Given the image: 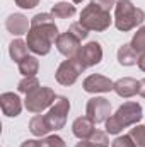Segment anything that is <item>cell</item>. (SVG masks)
Here are the masks:
<instances>
[{"mask_svg":"<svg viewBox=\"0 0 145 147\" xmlns=\"http://www.w3.org/2000/svg\"><path fill=\"white\" fill-rule=\"evenodd\" d=\"M113 21L114 19L111 17V14H109L108 10L99 9L94 3H89L87 7H84L82 12H80V19H79V22L84 28H87L89 31H96V33L106 31L111 26Z\"/></svg>","mask_w":145,"mask_h":147,"instance_id":"obj_4","label":"cell"},{"mask_svg":"<svg viewBox=\"0 0 145 147\" xmlns=\"http://www.w3.org/2000/svg\"><path fill=\"white\" fill-rule=\"evenodd\" d=\"M41 84H39V79H38L36 75H31V77H24L19 84H17V91L21 92V94H29V92H33L34 89H38Z\"/></svg>","mask_w":145,"mask_h":147,"instance_id":"obj_21","label":"cell"},{"mask_svg":"<svg viewBox=\"0 0 145 147\" xmlns=\"http://www.w3.org/2000/svg\"><path fill=\"white\" fill-rule=\"evenodd\" d=\"M89 140H91V142H94V144H97V146H101V147H108V146H109L108 132H101V130H96Z\"/></svg>","mask_w":145,"mask_h":147,"instance_id":"obj_27","label":"cell"},{"mask_svg":"<svg viewBox=\"0 0 145 147\" xmlns=\"http://www.w3.org/2000/svg\"><path fill=\"white\" fill-rule=\"evenodd\" d=\"M85 116H89L96 125L104 123L111 116V103L106 98H101V96L91 98L87 101V106H85Z\"/></svg>","mask_w":145,"mask_h":147,"instance_id":"obj_8","label":"cell"},{"mask_svg":"<svg viewBox=\"0 0 145 147\" xmlns=\"http://www.w3.org/2000/svg\"><path fill=\"white\" fill-rule=\"evenodd\" d=\"M82 87L89 94H103V92L114 91V82L108 77L101 75V74H92V75L84 79Z\"/></svg>","mask_w":145,"mask_h":147,"instance_id":"obj_9","label":"cell"},{"mask_svg":"<svg viewBox=\"0 0 145 147\" xmlns=\"http://www.w3.org/2000/svg\"><path fill=\"white\" fill-rule=\"evenodd\" d=\"M0 108L5 116L15 118L22 111V101H21L19 94H15V92H2L0 94Z\"/></svg>","mask_w":145,"mask_h":147,"instance_id":"obj_12","label":"cell"},{"mask_svg":"<svg viewBox=\"0 0 145 147\" xmlns=\"http://www.w3.org/2000/svg\"><path fill=\"white\" fill-rule=\"evenodd\" d=\"M137 65H138V69H140L142 72H145V53H144V55H140V58H138V63H137Z\"/></svg>","mask_w":145,"mask_h":147,"instance_id":"obj_34","label":"cell"},{"mask_svg":"<svg viewBox=\"0 0 145 147\" xmlns=\"http://www.w3.org/2000/svg\"><path fill=\"white\" fill-rule=\"evenodd\" d=\"M68 33H70V34H73V36L80 41V43H82L84 39H87V36H89V29H87V28H84L79 21H77V22H73V24H70Z\"/></svg>","mask_w":145,"mask_h":147,"instance_id":"obj_24","label":"cell"},{"mask_svg":"<svg viewBox=\"0 0 145 147\" xmlns=\"http://www.w3.org/2000/svg\"><path fill=\"white\" fill-rule=\"evenodd\" d=\"M5 28L10 34L14 36H22L28 34L31 29V21L24 14H10L5 21Z\"/></svg>","mask_w":145,"mask_h":147,"instance_id":"obj_13","label":"cell"},{"mask_svg":"<svg viewBox=\"0 0 145 147\" xmlns=\"http://www.w3.org/2000/svg\"><path fill=\"white\" fill-rule=\"evenodd\" d=\"M133 140L135 147H145V125H133V128H130L128 134Z\"/></svg>","mask_w":145,"mask_h":147,"instance_id":"obj_23","label":"cell"},{"mask_svg":"<svg viewBox=\"0 0 145 147\" xmlns=\"http://www.w3.org/2000/svg\"><path fill=\"white\" fill-rule=\"evenodd\" d=\"M91 3H94V5H97L99 9H104V10H111V9H114V5H116V0H91Z\"/></svg>","mask_w":145,"mask_h":147,"instance_id":"obj_29","label":"cell"},{"mask_svg":"<svg viewBox=\"0 0 145 147\" xmlns=\"http://www.w3.org/2000/svg\"><path fill=\"white\" fill-rule=\"evenodd\" d=\"M75 5L70 3V2H58L53 5L51 9V14L56 17V19H70L75 16Z\"/></svg>","mask_w":145,"mask_h":147,"instance_id":"obj_20","label":"cell"},{"mask_svg":"<svg viewBox=\"0 0 145 147\" xmlns=\"http://www.w3.org/2000/svg\"><path fill=\"white\" fill-rule=\"evenodd\" d=\"M29 132L34 135V137H46L51 128H50V123L46 120V115H34L31 120H29Z\"/></svg>","mask_w":145,"mask_h":147,"instance_id":"obj_17","label":"cell"},{"mask_svg":"<svg viewBox=\"0 0 145 147\" xmlns=\"http://www.w3.org/2000/svg\"><path fill=\"white\" fill-rule=\"evenodd\" d=\"M114 92L125 99L133 98L135 94H138V80L133 77H121L114 80Z\"/></svg>","mask_w":145,"mask_h":147,"instance_id":"obj_15","label":"cell"},{"mask_svg":"<svg viewBox=\"0 0 145 147\" xmlns=\"http://www.w3.org/2000/svg\"><path fill=\"white\" fill-rule=\"evenodd\" d=\"M56 99V94L51 87H46V86H39L38 89H34L33 92L26 94V99H24V106L29 113H34L39 115L44 110H50L51 105L55 103Z\"/></svg>","mask_w":145,"mask_h":147,"instance_id":"obj_5","label":"cell"},{"mask_svg":"<svg viewBox=\"0 0 145 147\" xmlns=\"http://www.w3.org/2000/svg\"><path fill=\"white\" fill-rule=\"evenodd\" d=\"M130 45H132V48H133L138 55H144L145 53V26H142V28L137 29V33L133 34Z\"/></svg>","mask_w":145,"mask_h":147,"instance_id":"obj_22","label":"cell"},{"mask_svg":"<svg viewBox=\"0 0 145 147\" xmlns=\"http://www.w3.org/2000/svg\"><path fill=\"white\" fill-rule=\"evenodd\" d=\"M96 123L89 118V116H79L75 118L72 123V132L79 140H89L92 137V134L96 132Z\"/></svg>","mask_w":145,"mask_h":147,"instance_id":"obj_14","label":"cell"},{"mask_svg":"<svg viewBox=\"0 0 145 147\" xmlns=\"http://www.w3.org/2000/svg\"><path fill=\"white\" fill-rule=\"evenodd\" d=\"M41 147H67V144L60 135H48L41 139Z\"/></svg>","mask_w":145,"mask_h":147,"instance_id":"obj_25","label":"cell"},{"mask_svg":"<svg viewBox=\"0 0 145 147\" xmlns=\"http://www.w3.org/2000/svg\"><path fill=\"white\" fill-rule=\"evenodd\" d=\"M21 147H41V140H38V139H28V140H24Z\"/></svg>","mask_w":145,"mask_h":147,"instance_id":"obj_31","label":"cell"},{"mask_svg":"<svg viewBox=\"0 0 145 147\" xmlns=\"http://www.w3.org/2000/svg\"><path fill=\"white\" fill-rule=\"evenodd\" d=\"M55 46H56V50L63 57L72 58V57H75L79 53V50H80V41L67 31V33H60L58 34L56 41H55Z\"/></svg>","mask_w":145,"mask_h":147,"instance_id":"obj_11","label":"cell"},{"mask_svg":"<svg viewBox=\"0 0 145 147\" xmlns=\"http://www.w3.org/2000/svg\"><path fill=\"white\" fill-rule=\"evenodd\" d=\"M73 3H82V2H84V0H72Z\"/></svg>","mask_w":145,"mask_h":147,"instance_id":"obj_35","label":"cell"},{"mask_svg":"<svg viewBox=\"0 0 145 147\" xmlns=\"http://www.w3.org/2000/svg\"><path fill=\"white\" fill-rule=\"evenodd\" d=\"M68 111H70V101H68V98H65V96H56L55 103L51 105V108L46 113V120H48L50 128H51L53 132L62 130V128L65 127Z\"/></svg>","mask_w":145,"mask_h":147,"instance_id":"obj_7","label":"cell"},{"mask_svg":"<svg viewBox=\"0 0 145 147\" xmlns=\"http://www.w3.org/2000/svg\"><path fill=\"white\" fill-rule=\"evenodd\" d=\"M138 58L140 55L132 48L130 43H125L118 48V63L123 65V67H132V65H137L138 63Z\"/></svg>","mask_w":145,"mask_h":147,"instance_id":"obj_16","label":"cell"},{"mask_svg":"<svg viewBox=\"0 0 145 147\" xmlns=\"http://www.w3.org/2000/svg\"><path fill=\"white\" fill-rule=\"evenodd\" d=\"M138 94H140L142 98H145V77L142 80H138Z\"/></svg>","mask_w":145,"mask_h":147,"instance_id":"obj_33","label":"cell"},{"mask_svg":"<svg viewBox=\"0 0 145 147\" xmlns=\"http://www.w3.org/2000/svg\"><path fill=\"white\" fill-rule=\"evenodd\" d=\"M142 118H144L142 106L135 101H126L116 110L114 115H111L104 121L106 123V132L111 134V135H118L123 128L138 125L142 121Z\"/></svg>","mask_w":145,"mask_h":147,"instance_id":"obj_1","label":"cell"},{"mask_svg":"<svg viewBox=\"0 0 145 147\" xmlns=\"http://www.w3.org/2000/svg\"><path fill=\"white\" fill-rule=\"evenodd\" d=\"M85 69H87V67L84 65V62L75 55L72 58L63 60V62L58 65V69H56V72H55V79H56L58 84L68 87V86H73V84L77 82L79 75L84 72Z\"/></svg>","mask_w":145,"mask_h":147,"instance_id":"obj_6","label":"cell"},{"mask_svg":"<svg viewBox=\"0 0 145 147\" xmlns=\"http://www.w3.org/2000/svg\"><path fill=\"white\" fill-rule=\"evenodd\" d=\"M17 69H19V72L22 74L24 77L36 75L38 70H39V60L36 57H33V55H28L21 62H17Z\"/></svg>","mask_w":145,"mask_h":147,"instance_id":"obj_18","label":"cell"},{"mask_svg":"<svg viewBox=\"0 0 145 147\" xmlns=\"http://www.w3.org/2000/svg\"><path fill=\"white\" fill-rule=\"evenodd\" d=\"M75 147H101V146H97V144H94L91 140H80V142L75 144Z\"/></svg>","mask_w":145,"mask_h":147,"instance_id":"obj_32","label":"cell"},{"mask_svg":"<svg viewBox=\"0 0 145 147\" xmlns=\"http://www.w3.org/2000/svg\"><path fill=\"white\" fill-rule=\"evenodd\" d=\"M58 28L55 22H50V24H41L36 28H31L29 33L26 34V43L29 46V51H33L34 55L39 57H44L50 53L53 43L56 41L58 38Z\"/></svg>","mask_w":145,"mask_h":147,"instance_id":"obj_2","label":"cell"},{"mask_svg":"<svg viewBox=\"0 0 145 147\" xmlns=\"http://www.w3.org/2000/svg\"><path fill=\"white\" fill-rule=\"evenodd\" d=\"M111 147H135V144H133L132 137L126 134V135H118V137L113 140Z\"/></svg>","mask_w":145,"mask_h":147,"instance_id":"obj_28","label":"cell"},{"mask_svg":"<svg viewBox=\"0 0 145 147\" xmlns=\"http://www.w3.org/2000/svg\"><path fill=\"white\" fill-rule=\"evenodd\" d=\"M28 50H29L28 43L24 39H21V38L12 39V43L9 45V55H10V58L14 62H21L24 57H28Z\"/></svg>","mask_w":145,"mask_h":147,"instance_id":"obj_19","label":"cell"},{"mask_svg":"<svg viewBox=\"0 0 145 147\" xmlns=\"http://www.w3.org/2000/svg\"><path fill=\"white\" fill-rule=\"evenodd\" d=\"M14 2L21 9H34L38 3H39V0H14Z\"/></svg>","mask_w":145,"mask_h":147,"instance_id":"obj_30","label":"cell"},{"mask_svg":"<svg viewBox=\"0 0 145 147\" xmlns=\"http://www.w3.org/2000/svg\"><path fill=\"white\" fill-rule=\"evenodd\" d=\"M50 22H55V16L41 12V14H36L31 19V28H36V26H41V24H50Z\"/></svg>","mask_w":145,"mask_h":147,"instance_id":"obj_26","label":"cell"},{"mask_svg":"<svg viewBox=\"0 0 145 147\" xmlns=\"http://www.w3.org/2000/svg\"><path fill=\"white\" fill-rule=\"evenodd\" d=\"M145 21V12L135 7L132 0H116L114 5V26L118 31H132Z\"/></svg>","mask_w":145,"mask_h":147,"instance_id":"obj_3","label":"cell"},{"mask_svg":"<svg viewBox=\"0 0 145 147\" xmlns=\"http://www.w3.org/2000/svg\"><path fill=\"white\" fill-rule=\"evenodd\" d=\"M77 57L84 62L85 67H94V65L101 63V60H103V48L97 41H89L87 45L80 46Z\"/></svg>","mask_w":145,"mask_h":147,"instance_id":"obj_10","label":"cell"}]
</instances>
